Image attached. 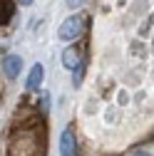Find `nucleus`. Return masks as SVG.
<instances>
[{
  "label": "nucleus",
  "mask_w": 154,
  "mask_h": 156,
  "mask_svg": "<svg viewBox=\"0 0 154 156\" xmlns=\"http://www.w3.org/2000/svg\"><path fill=\"white\" fill-rule=\"evenodd\" d=\"M80 32H82V17L72 15V17H67V20L60 25V40L70 42V40H75V37H80Z\"/></svg>",
  "instance_id": "f257e3e1"
},
{
  "label": "nucleus",
  "mask_w": 154,
  "mask_h": 156,
  "mask_svg": "<svg viewBox=\"0 0 154 156\" xmlns=\"http://www.w3.org/2000/svg\"><path fill=\"white\" fill-rule=\"evenodd\" d=\"M20 69H23V60L17 55H5L3 57V72H5L8 80H15L20 74Z\"/></svg>",
  "instance_id": "f03ea898"
},
{
  "label": "nucleus",
  "mask_w": 154,
  "mask_h": 156,
  "mask_svg": "<svg viewBox=\"0 0 154 156\" xmlns=\"http://www.w3.org/2000/svg\"><path fill=\"white\" fill-rule=\"evenodd\" d=\"M60 154L62 156H75V134L70 129H65L62 136H60Z\"/></svg>",
  "instance_id": "7ed1b4c3"
},
{
  "label": "nucleus",
  "mask_w": 154,
  "mask_h": 156,
  "mask_svg": "<svg viewBox=\"0 0 154 156\" xmlns=\"http://www.w3.org/2000/svg\"><path fill=\"white\" fill-rule=\"evenodd\" d=\"M42 77H45L42 65H35V67L30 69V74H28V89H37V87L42 84Z\"/></svg>",
  "instance_id": "20e7f679"
},
{
  "label": "nucleus",
  "mask_w": 154,
  "mask_h": 156,
  "mask_svg": "<svg viewBox=\"0 0 154 156\" xmlns=\"http://www.w3.org/2000/svg\"><path fill=\"white\" fill-rule=\"evenodd\" d=\"M62 65H65L67 69H75L77 65H80V52H77L75 47H67V50L62 52Z\"/></svg>",
  "instance_id": "39448f33"
},
{
  "label": "nucleus",
  "mask_w": 154,
  "mask_h": 156,
  "mask_svg": "<svg viewBox=\"0 0 154 156\" xmlns=\"http://www.w3.org/2000/svg\"><path fill=\"white\" fill-rule=\"evenodd\" d=\"M13 3H10V0H0V25H5L8 20H10V17H13Z\"/></svg>",
  "instance_id": "423d86ee"
},
{
  "label": "nucleus",
  "mask_w": 154,
  "mask_h": 156,
  "mask_svg": "<svg viewBox=\"0 0 154 156\" xmlns=\"http://www.w3.org/2000/svg\"><path fill=\"white\" fill-rule=\"evenodd\" d=\"M75 69H77V72H75V84H80V80H82V72H85V67H82V62L77 65Z\"/></svg>",
  "instance_id": "0eeeda50"
},
{
  "label": "nucleus",
  "mask_w": 154,
  "mask_h": 156,
  "mask_svg": "<svg viewBox=\"0 0 154 156\" xmlns=\"http://www.w3.org/2000/svg\"><path fill=\"white\" fill-rule=\"evenodd\" d=\"M65 3H67V8L75 10V8H80V5H82V0H65Z\"/></svg>",
  "instance_id": "6e6552de"
},
{
  "label": "nucleus",
  "mask_w": 154,
  "mask_h": 156,
  "mask_svg": "<svg viewBox=\"0 0 154 156\" xmlns=\"http://www.w3.org/2000/svg\"><path fill=\"white\" fill-rule=\"evenodd\" d=\"M17 5H32V0H17Z\"/></svg>",
  "instance_id": "1a4fd4ad"
},
{
  "label": "nucleus",
  "mask_w": 154,
  "mask_h": 156,
  "mask_svg": "<svg viewBox=\"0 0 154 156\" xmlns=\"http://www.w3.org/2000/svg\"><path fill=\"white\" fill-rule=\"evenodd\" d=\"M134 156H149L147 151H137V154H134Z\"/></svg>",
  "instance_id": "9d476101"
}]
</instances>
